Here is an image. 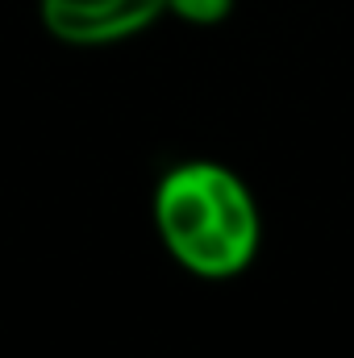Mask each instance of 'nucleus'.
Returning <instances> with one entry per match:
<instances>
[{
	"mask_svg": "<svg viewBox=\"0 0 354 358\" xmlns=\"http://www.w3.org/2000/svg\"><path fill=\"white\" fill-rule=\"evenodd\" d=\"M234 171L217 163H183L171 176H163L155 192V225L183 267L200 279H229L242 263L217 234L221 196Z\"/></svg>",
	"mask_w": 354,
	"mask_h": 358,
	"instance_id": "nucleus-1",
	"label": "nucleus"
},
{
	"mask_svg": "<svg viewBox=\"0 0 354 358\" xmlns=\"http://www.w3.org/2000/svg\"><path fill=\"white\" fill-rule=\"evenodd\" d=\"M167 8L155 0H42L46 29L67 46H104L121 42L150 21H159Z\"/></svg>",
	"mask_w": 354,
	"mask_h": 358,
	"instance_id": "nucleus-2",
	"label": "nucleus"
},
{
	"mask_svg": "<svg viewBox=\"0 0 354 358\" xmlns=\"http://www.w3.org/2000/svg\"><path fill=\"white\" fill-rule=\"evenodd\" d=\"M234 8V0H167V13H176L179 21H192V25H217L225 21Z\"/></svg>",
	"mask_w": 354,
	"mask_h": 358,
	"instance_id": "nucleus-3",
	"label": "nucleus"
}]
</instances>
